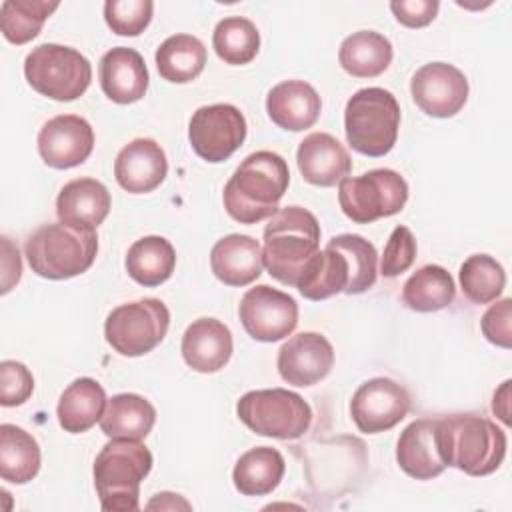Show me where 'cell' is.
<instances>
[{"label":"cell","instance_id":"6da1fadb","mask_svg":"<svg viewBox=\"0 0 512 512\" xmlns=\"http://www.w3.org/2000/svg\"><path fill=\"white\" fill-rule=\"evenodd\" d=\"M290 184L286 160L270 150L246 156L224 186V208L240 224H256L278 212Z\"/></svg>","mask_w":512,"mask_h":512},{"label":"cell","instance_id":"7a4b0ae2","mask_svg":"<svg viewBox=\"0 0 512 512\" xmlns=\"http://www.w3.org/2000/svg\"><path fill=\"white\" fill-rule=\"evenodd\" d=\"M434 438L442 462L470 476L496 472L508 444L502 428L474 414H454L436 420Z\"/></svg>","mask_w":512,"mask_h":512},{"label":"cell","instance_id":"3957f363","mask_svg":"<svg viewBox=\"0 0 512 512\" xmlns=\"http://www.w3.org/2000/svg\"><path fill=\"white\" fill-rule=\"evenodd\" d=\"M318 250L320 224L312 212L286 206L270 216L264 228L262 262L274 280L296 288Z\"/></svg>","mask_w":512,"mask_h":512},{"label":"cell","instance_id":"277c9868","mask_svg":"<svg viewBox=\"0 0 512 512\" xmlns=\"http://www.w3.org/2000/svg\"><path fill=\"white\" fill-rule=\"evenodd\" d=\"M24 250L32 272L48 280H66L94 264L98 236L92 226L60 220L34 230Z\"/></svg>","mask_w":512,"mask_h":512},{"label":"cell","instance_id":"5b68a950","mask_svg":"<svg viewBox=\"0 0 512 512\" xmlns=\"http://www.w3.org/2000/svg\"><path fill=\"white\" fill-rule=\"evenodd\" d=\"M152 452L130 438H112L94 460V486L102 510L134 512L140 508V482L152 470Z\"/></svg>","mask_w":512,"mask_h":512},{"label":"cell","instance_id":"8992f818","mask_svg":"<svg viewBox=\"0 0 512 512\" xmlns=\"http://www.w3.org/2000/svg\"><path fill=\"white\" fill-rule=\"evenodd\" d=\"M400 106L392 92L372 86L354 92L344 108V130L352 150L364 156L388 154L398 138Z\"/></svg>","mask_w":512,"mask_h":512},{"label":"cell","instance_id":"52a82bcc","mask_svg":"<svg viewBox=\"0 0 512 512\" xmlns=\"http://www.w3.org/2000/svg\"><path fill=\"white\" fill-rule=\"evenodd\" d=\"M24 76L38 94L56 102H72L88 90L92 64L76 48L46 42L26 56Z\"/></svg>","mask_w":512,"mask_h":512},{"label":"cell","instance_id":"ba28073f","mask_svg":"<svg viewBox=\"0 0 512 512\" xmlns=\"http://www.w3.org/2000/svg\"><path fill=\"white\" fill-rule=\"evenodd\" d=\"M236 414L252 432L280 440L300 438L312 424L310 404L284 388L246 392L236 404Z\"/></svg>","mask_w":512,"mask_h":512},{"label":"cell","instance_id":"9c48e42d","mask_svg":"<svg viewBox=\"0 0 512 512\" xmlns=\"http://www.w3.org/2000/svg\"><path fill=\"white\" fill-rule=\"evenodd\" d=\"M408 200L406 180L390 170L376 168L338 182V202L346 218L356 224H370L378 218L398 214Z\"/></svg>","mask_w":512,"mask_h":512},{"label":"cell","instance_id":"30bf717a","mask_svg":"<svg viewBox=\"0 0 512 512\" xmlns=\"http://www.w3.org/2000/svg\"><path fill=\"white\" fill-rule=\"evenodd\" d=\"M170 310L158 298H140L116 306L104 322L106 342L122 356H142L166 336Z\"/></svg>","mask_w":512,"mask_h":512},{"label":"cell","instance_id":"8fae6325","mask_svg":"<svg viewBox=\"0 0 512 512\" xmlns=\"http://www.w3.org/2000/svg\"><path fill=\"white\" fill-rule=\"evenodd\" d=\"M246 138V118L232 104H210L198 108L188 122L192 150L206 162L228 160Z\"/></svg>","mask_w":512,"mask_h":512},{"label":"cell","instance_id":"7c38bea8","mask_svg":"<svg viewBox=\"0 0 512 512\" xmlns=\"http://www.w3.org/2000/svg\"><path fill=\"white\" fill-rule=\"evenodd\" d=\"M238 316L248 332L258 342H278L290 336L298 324L296 300L268 284L250 288L238 306Z\"/></svg>","mask_w":512,"mask_h":512},{"label":"cell","instance_id":"4fadbf2b","mask_svg":"<svg viewBox=\"0 0 512 512\" xmlns=\"http://www.w3.org/2000/svg\"><path fill=\"white\" fill-rule=\"evenodd\" d=\"M410 410L408 390L392 378H370L362 382L350 400V416L364 434L394 428Z\"/></svg>","mask_w":512,"mask_h":512},{"label":"cell","instance_id":"5bb4252c","mask_svg":"<svg viewBox=\"0 0 512 512\" xmlns=\"http://www.w3.org/2000/svg\"><path fill=\"white\" fill-rule=\"evenodd\" d=\"M464 72L446 62H430L418 68L410 80V94L416 106L434 118L458 114L468 100Z\"/></svg>","mask_w":512,"mask_h":512},{"label":"cell","instance_id":"9a60e30c","mask_svg":"<svg viewBox=\"0 0 512 512\" xmlns=\"http://www.w3.org/2000/svg\"><path fill=\"white\" fill-rule=\"evenodd\" d=\"M94 148V130L82 116L60 114L44 122L38 132L40 158L58 170L74 168L88 160Z\"/></svg>","mask_w":512,"mask_h":512},{"label":"cell","instance_id":"2e32d148","mask_svg":"<svg viewBox=\"0 0 512 512\" xmlns=\"http://www.w3.org/2000/svg\"><path fill=\"white\" fill-rule=\"evenodd\" d=\"M276 366L284 382L300 388L314 386L330 374L334 348L318 332H300L282 344Z\"/></svg>","mask_w":512,"mask_h":512},{"label":"cell","instance_id":"e0dca14e","mask_svg":"<svg viewBox=\"0 0 512 512\" xmlns=\"http://www.w3.org/2000/svg\"><path fill=\"white\" fill-rule=\"evenodd\" d=\"M168 174V160L162 146L152 138L128 142L114 160L116 182L130 194L156 190Z\"/></svg>","mask_w":512,"mask_h":512},{"label":"cell","instance_id":"ac0fdd59","mask_svg":"<svg viewBox=\"0 0 512 512\" xmlns=\"http://www.w3.org/2000/svg\"><path fill=\"white\" fill-rule=\"evenodd\" d=\"M102 92L116 104L138 102L148 90V68L142 54L128 46L110 48L98 64Z\"/></svg>","mask_w":512,"mask_h":512},{"label":"cell","instance_id":"d6986e66","mask_svg":"<svg viewBox=\"0 0 512 512\" xmlns=\"http://www.w3.org/2000/svg\"><path fill=\"white\" fill-rule=\"evenodd\" d=\"M296 162L302 178L322 188L342 182L352 170L348 150L326 132L308 134L298 146Z\"/></svg>","mask_w":512,"mask_h":512},{"label":"cell","instance_id":"ffe728a7","mask_svg":"<svg viewBox=\"0 0 512 512\" xmlns=\"http://www.w3.org/2000/svg\"><path fill=\"white\" fill-rule=\"evenodd\" d=\"M232 332L218 318H198L182 334L184 362L202 374L222 370L232 356Z\"/></svg>","mask_w":512,"mask_h":512},{"label":"cell","instance_id":"44dd1931","mask_svg":"<svg viewBox=\"0 0 512 512\" xmlns=\"http://www.w3.org/2000/svg\"><path fill=\"white\" fill-rule=\"evenodd\" d=\"M322 100L304 80H284L266 96V112L282 130L300 132L312 128L320 116Z\"/></svg>","mask_w":512,"mask_h":512},{"label":"cell","instance_id":"7402d4cb","mask_svg":"<svg viewBox=\"0 0 512 512\" xmlns=\"http://www.w3.org/2000/svg\"><path fill=\"white\" fill-rule=\"evenodd\" d=\"M262 248L248 234H228L210 250V268L226 286H248L262 274Z\"/></svg>","mask_w":512,"mask_h":512},{"label":"cell","instance_id":"603a6c76","mask_svg":"<svg viewBox=\"0 0 512 512\" xmlns=\"http://www.w3.org/2000/svg\"><path fill=\"white\" fill-rule=\"evenodd\" d=\"M436 420L418 418L410 422L398 438L396 462L398 466L416 480H432L446 468L436 448Z\"/></svg>","mask_w":512,"mask_h":512},{"label":"cell","instance_id":"cb8c5ba5","mask_svg":"<svg viewBox=\"0 0 512 512\" xmlns=\"http://www.w3.org/2000/svg\"><path fill=\"white\" fill-rule=\"evenodd\" d=\"M110 192L96 178H76L62 186L56 198V214L62 222L96 228L110 212Z\"/></svg>","mask_w":512,"mask_h":512},{"label":"cell","instance_id":"d4e9b609","mask_svg":"<svg viewBox=\"0 0 512 512\" xmlns=\"http://www.w3.org/2000/svg\"><path fill=\"white\" fill-rule=\"evenodd\" d=\"M106 392L94 378H76L62 392L56 408L58 424L64 432L82 434L100 422L106 410Z\"/></svg>","mask_w":512,"mask_h":512},{"label":"cell","instance_id":"484cf974","mask_svg":"<svg viewBox=\"0 0 512 512\" xmlns=\"http://www.w3.org/2000/svg\"><path fill=\"white\" fill-rule=\"evenodd\" d=\"M284 472L286 462L276 448L256 446L236 460L232 482L244 496H266L278 488Z\"/></svg>","mask_w":512,"mask_h":512},{"label":"cell","instance_id":"4316f807","mask_svg":"<svg viewBox=\"0 0 512 512\" xmlns=\"http://www.w3.org/2000/svg\"><path fill=\"white\" fill-rule=\"evenodd\" d=\"M390 40L374 30H360L346 36L338 50L340 66L354 78L380 76L392 62Z\"/></svg>","mask_w":512,"mask_h":512},{"label":"cell","instance_id":"83f0119b","mask_svg":"<svg viewBox=\"0 0 512 512\" xmlns=\"http://www.w3.org/2000/svg\"><path fill=\"white\" fill-rule=\"evenodd\" d=\"M156 422L154 406L138 394H116L106 402V410L100 418V428L108 438L142 440L150 434Z\"/></svg>","mask_w":512,"mask_h":512},{"label":"cell","instance_id":"f1b7e54d","mask_svg":"<svg viewBox=\"0 0 512 512\" xmlns=\"http://www.w3.org/2000/svg\"><path fill=\"white\" fill-rule=\"evenodd\" d=\"M158 74L174 84H186L198 78L206 66V46L192 34L168 36L154 54Z\"/></svg>","mask_w":512,"mask_h":512},{"label":"cell","instance_id":"f546056e","mask_svg":"<svg viewBox=\"0 0 512 512\" xmlns=\"http://www.w3.org/2000/svg\"><path fill=\"white\" fill-rule=\"evenodd\" d=\"M126 272L140 286L154 288L166 282L176 266L174 246L162 236H144L136 240L126 254Z\"/></svg>","mask_w":512,"mask_h":512},{"label":"cell","instance_id":"4dcf8cb0","mask_svg":"<svg viewBox=\"0 0 512 512\" xmlns=\"http://www.w3.org/2000/svg\"><path fill=\"white\" fill-rule=\"evenodd\" d=\"M350 284V268L344 252L332 242L308 264L298 282V292L308 300H324L338 292H346Z\"/></svg>","mask_w":512,"mask_h":512},{"label":"cell","instance_id":"1f68e13d","mask_svg":"<svg viewBox=\"0 0 512 512\" xmlns=\"http://www.w3.org/2000/svg\"><path fill=\"white\" fill-rule=\"evenodd\" d=\"M40 470V446L16 424L0 426V476L10 484H26Z\"/></svg>","mask_w":512,"mask_h":512},{"label":"cell","instance_id":"d6a6232c","mask_svg":"<svg viewBox=\"0 0 512 512\" xmlns=\"http://www.w3.org/2000/svg\"><path fill=\"white\" fill-rule=\"evenodd\" d=\"M456 286L450 272L438 264L418 268L402 286V302L414 312H438L452 304Z\"/></svg>","mask_w":512,"mask_h":512},{"label":"cell","instance_id":"836d02e7","mask_svg":"<svg viewBox=\"0 0 512 512\" xmlns=\"http://www.w3.org/2000/svg\"><path fill=\"white\" fill-rule=\"evenodd\" d=\"M212 46L220 60L232 66H242L256 58L260 32L252 20L244 16H228L216 24Z\"/></svg>","mask_w":512,"mask_h":512},{"label":"cell","instance_id":"e575fe53","mask_svg":"<svg viewBox=\"0 0 512 512\" xmlns=\"http://www.w3.org/2000/svg\"><path fill=\"white\" fill-rule=\"evenodd\" d=\"M58 2L46 0H6L0 6L2 36L20 46L30 42L42 30L46 18L58 8Z\"/></svg>","mask_w":512,"mask_h":512},{"label":"cell","instance_id":"d590c367","mask_svg":"<svg viewBox=\"0 0 512 512\" xmlns=\"http://www.w3.org/2000/svg\"><path fill=\"white\" fill-rule=\"evenodd\" d=\"M458 280L462 294L470 302L488 304L502 294L506 286V272L496 258L488 254H472L462 262Z\"/></svg>","mask_w":512,"mask_h":512},{"label":"cell","instance_id":"8d00e7d4","mask_svg":"<svg viewBox=\"0 0 512 512\" xmlns=\"http://www.w3.org/2000/svg\"><path fill=\"white\" fill-rule=\"evenodd\" d=\"M334 246H338L350 268V284L346 288V294H362L370 290L376 284L378 274V254L374 244H370L360 234H340L330 240Z\"/></svg>","mask_w":512,"mask_h":512},{"label":"cell","instance_id":"74e56055","mask_svg":"<svg viewBox=\"0 0 512 512\" xmlns=\"http://www.w3.org/2000/svg\"><path fill=\"white\" fill-rule=\"evenodd\" d=\"M154 2L150 0H108L104 20L120 36H138L152 20Z\"/></svg>","mask_w":512,"mask_h":512},{"label":"cell","instance_id":"f35d334b","mask_svg":"<svg viewBox=\"0 0 512 512\" xmlns=\"http://www.w3.org/2000/svg\"><path fill=\"white\" fill-rule=\"evenodd\" d=\"M416 260V240L410 228L396 226L384 246L380 272L386 278H396L406 272Z\"/></svg>","mask_w":512,"mask_h":512},{"label":"cell","instance_id":"ab89813d","mask_svg":"<svg viewBox=\"0 0 512 512\" xmlns=\"http://www.w3.org/2000/svg\"><path fill=\"white\" fill-rule=\"evenodd\" d=\"M34 390L32 372L16 360H4L0 364V404L20 406L24 404Z\"/></svg>","mask_w":512,"mask_h":512},{"label":"cell","instance_id":"60d3db41","mask_svg":"<svg viewBox=\"0 0 512 512\" xmlns=\"http://www.w3.org/2000/svg\"><path fill=\"white\" fill-rule=\"evenodd\" d=\"M480 328L488 342L500 348H510L512 346V300L502 298L500 302L492 304L484 312L480 320Z\"/></svg>","mask_w":512,"mask_h":512},{"label":"cell","instance_id":"b9f144b4","mask_svg":"<svg viewBox=\"0 0 512 512\" xmlns=\"http://www.w3.org/2000/svg\"><path fill=\"white\" fill-rule=\"evenodd\" d=\"M390 10L402 26L424 28L436 18L440 10V2L438 0H394L390 2Z\"/></svg>","mask_w":512,"mask_h":512},{"label":"cell","instance_id":"7bdbcfd3","mask_svg":"<svg viewBox=\"0 0 512 512\" xmlns=\"http://www.w3.org/2000/svg\"><path fill=\"white\" fill-rule=\"evenodd\" d=\"M2 248H4V258H2V294H6L22 274V262L18 248L12 246V242L4 236L2 238Z\"/></svg>","mask_w":512,"mask_h":512},{"label":"cell","instance_id":"ee69618b","mask_svg":"<svg viewBox=\"0 0 512 512\" xmlns=\"http://www.w3.org/2000/svg\"><path fill=\"white\" fill-rule=\"evenodd\" d=\"M508 398H510V380H506V382L494 392V400H492V410H494V414H496L504 424H510Z\"/></svg>","mask_w":512,"mask_h":512},{"label":"cell","instance_id":"f6af8a7d","mask_svg":"<svg viewBox=\"0 0 512 512\" xmlns=\"http://www.w3.org/2000/svg\"><path fill=\"white\" fill-rule=\"evenodd\" d=\"M148 508H190V504L186 500L180 498V494H172V492H162V494H156L154 500L148 502Z\"/></svg>","mask_w":512,"mask_h":512}]
</instances>
